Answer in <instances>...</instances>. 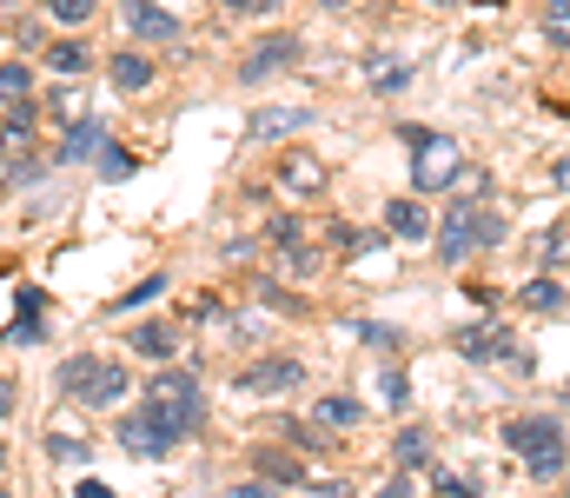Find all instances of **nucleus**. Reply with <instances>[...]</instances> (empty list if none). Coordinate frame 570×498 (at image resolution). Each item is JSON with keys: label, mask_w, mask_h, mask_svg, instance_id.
Instances as JSON below:
<instances>
[{"label": "nucleus", "mask_w": 570, "mask_h": 498, "mask_svg": "<svg viewBox=\"0 0 570 498\" xmlns=\"http://www.w3.org/2000/svg\"><path fill=\"white\" fill-rule=\"evenodd\" d=\"M159 293H166V280H159V273H146L140 286H134V293H127V300H120V306H114V313H134V306H153V300H159Z\"/></svg>", "instance_id": "29"}, {"label": "nucleus", "mask_w": 570, "mask_h": 498, "mask_svg": "<svg viewBox=\"0 0 570 498\" xmlns=\"http://www.w3.org/2000/svg\"><path fill=\"white\" fill-rule=\"evenodd\" d=\"M564 253H570V240H564V233H544V240H538V260H544V266H558Z\"/></svg>", "instance_id": "35"}, {"label": "nucleus", "mask_w": 570, "mask_h": 498, "mask_svg": "<svg viewBox=\"0 0 570 498\" xmlns=\"http://www.w3.org/2000/svg\"><path fill=\"white\" fill-rule=\"evenodd\" d=\"M253 472L273 479V486H305V479H312L305 459H298V452H279V446H259V452H253Z\"/></svg>", "instance_id": "14"}, {"label": "nucleus", "mask_w": 570, "mask_h": 498, "mask_svg": "<svg viewBox=\"0 0 570 498\" xmlns=\"http://www.w3.org/2000/svg\"><path fill=\"white\" fill-rule=\"evenodd\" d=\"M33 94V67L27 60H0V107H27Z\"/></svg>", "instance_id": "21"}, {"label": "nucleus", "mask_w": 570, "mask_h": 498, "mask_svg": "<svg viewBox=\"0 0 570 498\" xmlns=\"http://www.w3.org/2000/svg\"><path fill=\"white\" fill-rule=\"evenodd\" d=\"M385 233H399V240H425L431 213L419 206V199H385Z\"/></svg>", "instance_id": "17"}, {"label": "nucleus", "mask_w": 570, "mask_h": 498, "mask_svg": "<svg viewBox=\"0 0 570 498\" xmlns=\"http://www.w3.org/2000/svg\"><path fill=\"white\" fill-rule=\"evenodd\" d=\"M47 7H53V20H67V27H80V20H87V13H94L100 0H47Z\"/></svg>", "instance_id": "31"}, {"label": "nucleus", "mask_w": 570, "mask_h": 498, "mask_svg": "<svg viewBox=\"0 0 570 498\" xmlns=\"http://www.w3.org/2000/svg\"><path fill=\"white\" fill-rule=\"evenodd\" d=\"M451 345L471 359V365H498V359H511L518 352V339H511V326H498V320H478V326H458L451 332Z\"/></svg>", "instance_id": "6"}, {"label": "nucleus", "mask_w": 570, "mask_h": 498, "mask_svg": "<svg viewBox=\"0 0 570 498\" xmlns=\"http://www.w3.org/2000/svg\"><path fill=\"white\" fill-rule=\"evenodd\" d=\"M114 439H120L127 459H166V452H173V432H166V419H159L153 406H134V412L114 426Z\"/></svg>", "instance_id": "5"}, {"label": "nucleus", "mask_w": 570, "mask_h": 498, "mask_svg": "<svg viewBox=\"0 0 570 498\" xmlns=\"http://www.w3.org/2000/svg\"><path fill=\"white\" fill-rule=\"evenodd\" d=\"M73 406H94V412H114V406H127V365L100 359V365L87 372V385L73 392Z\"/></svg>", "instance_id": "7"}, {"label": "nucleus", "mask_w": 570, "mask_h": 498, "mask_svg": "<svg viewBox=\"0 0 570 498\" xmlns=\"http://www.w3.org/2000/svg\"><path fill=\"white\" fill-rule=\"evenodd\" d=\"M47 452H53V459H87V439H67V432H47Z\"/></svg>", "instance_id": "32"}, {"label": "nucleus", "mask_w": 570, "mask_h": 498, "mask_svg": "<svg viewBox=\"0 0 570 498\" xmlns=\"http://www.w3.org/2000/svg\"><path fill=\"white\" fill-rule=\"evenodd\" d=\"M372 498H412V479H405V472H399V479H392V486H379V492Z\"/></svg>", "instance_id": "40"}, {"label": "nucleus", "mask_w": 570, "mask_h": 498, "mask_svg": "<svg viewBox=\"0 0 570 498\" xmlns=\"http://www.w3.org/2000/svg\"><path fill=\"white\" fill-rule=\"evenodd\" d=\"M47 67L67 74V80H80L94 67V53H87V40H47Z\"/></svg>", "instance_id": "19"}, {"label": "nucleus", "mask_w": 570, "mask_h": 498, "mask_svg": "<svg viewBox=\"0 0 570 498\" xmlns=\"http://www.w3.org/2000/svg\"><path fill=\"white\" fill-rule=\"evenodd\" d=\"M0 472H7V452H0Z\"/></svg>", "instance_id": "45"}, {"label": "nucleus", "mask_w": 570, "mask_h": 498, "mask_svg": "<svg viewBox=\"0 0 570 498\" xmlns=\"http://www.w3.org/2000/svg\"><path fill=\"white\" fill-rule=\"evenodd\" d=\"M127 345H134L140 359H159V365H166V359H173V345H179V326H166V320H146V326L127 332Z\"/></svg>", "instance_id": "16"}, {"label": "nucleus", "mask_w": 570, "mask_h": 498, "mask_svg": "<svg viewBox=\"0 0 570 498\" xmlns=\"http://www.w3.org/2000/svg\"><path fill=\"white\" fill-rule=\"evenodd\" d=\"M305 127H312L305 107H259L246 120V140H285V134H305Z\"/></svg>", "instance_id": "12"}, {"label": "nucleus", "mask_w": 570, "mask_h": 498, "mask_svg": "<svg viewBox=\"0 0 570 498\" xmlns=\"http://www.w3.org/2000/svg\"><path fill=\"white\" fill-rule=\"evenodd\" d=\"M399 140L412 147V186H419V193H451V186H458V173H464V154H458V140H451V134L405 127Z\"/></svg>", "instance_id": "3"}, {"label": "nucleus", "mask_w": 570, "mask_h": 498, "mask_svg": "<svg viewBox=\"0 0 570 498\" xmlns=\"http://www.w3.org/2000/svg\"><path fill=\"white\" fill-rule=\"evenodd\" d=\"M365 80H372V94H399V87L412 80V67H405V60H385V53H372V60H365Z\"/></svg>", "instance_id": "22"}, {"label": "nucleus", "mask_w": 570, "mask_h": 498, "mask_svg": "<svg viewBox=\"0 0 570 498\" xmlns=\"http://www.w3.org/2000/svg\"><path fill=\"white\" fill-rule=\"evenodd\" d=\"M33 147V107H7L0 120V154H27Z\"/></svg>", "instance_id": "20"}, {"label": "nucleus", "mask_w": 570, "mask_h": 498, "mask_svg": "<svg viewBox=\"0 0 570 498\" xmlns=\"http://www.w3.org/2000/svg\"><path fill=\"white\" fill-rule=\"evenodd\" d=\"M518 306H531V313H558V306H564V286H558V273H551V280H531V286L518 293Z\"/></svg>", "instance_id": "24"}, {"label": "nucleus", "mask_w": 570, "mask_h": 498, "mask_svg": "<svg viewBox=\"0 0 570 498\" xmlns=\"http://www.w3.org/2000/svg\"><path fill=\"white\" fill-rule=\"evenodd\" d=\"M358 419H365V406H358L352 392H325V399H318V426H325V432H352Z\"/></svg>", "instance_id": "18"}, {"label": "nucleus", "mask_w": 570, "mask_h": 498, "mask_svg": "<svg viewBox=\"0 0 570 498\" xmlns=\"http://www.w3.org/2000/svg\"><path fill=\"white\" fill-rule=\"evenodd\" d=\"M325 179H332V166L318 160V154L285 147V160H279V186L285 193H325Z\"/></svg>", "instance_id": "11"}, {"label": "nucleus", "mask_w": 570, "mask_h": 498, "mask_svg": "<svg viewBox=\"0 0 570 498\" xmlns=\"http://www.w3.org/2000/svg\"><path fill=\"white\" fill-rule=\"evenodd\" d=\"M94 365H100V359H94V352H73V359H67V365H60V372H53V385H60V392H67V399H73V392H80V385H87V372H94Z\"/></svg>", "instance_id": "25"}, {"label": "nucleus", "mask_w": 570, "mask_h": 498, "mask_svg": "<svg viewBox=\"0 0 570 498\" xmlns=\"http://www.w3.org/2000/svg\"><path fill=\"white\" fill-rule=\"evenodd\" d=\"M504 446L524 459V472L531 479H564L570 466V446H564V426L551 419V412H524V419H511L504 426Z\"/></svg>", "instance_id": "2"}, {"label": "nucleus", "mask_w": 570, "mask_h": 498, "mask_svg": "<svg viewBox=\"0 0 570 498\" xmlns=\"http://www.w3.org/2000/svg\"><path fill=\"white\" fill-rule=\"evenodd\" d=\"M114 147V134H107V120H73L67 127V140H60V160L73 166V160H100Z\"/></svg>", "instance_id": "13"}, {"label": "nucleus", "mask_w": 570, "mask_h": 498, "mask_svg": "<svg viewBox=\"0 0 570 498\" xmlns=\"http://www.w3.org/2000/svg\"><path fill=\"white\" fill-rule=\"evenodd\" d=\"M292 60H298V33H273V40H259V47L239 60V80L259 87L266 74H279V67H292Z\"/></svg>", "instance_id": "10"}, {"label": "nucleus", "mask_w": 570, "mask_h": 498, "mask_svg": "<svg viewBox=\"0 0 570 498\" xmlns=\"http://www.w3.org/2000/svg\"><path fill=\"white\" fill-rule=\"evenodd\" d=\"M325 240H332V253H338V260H358V253H372V246H379V240H365V233H352V226H332Z\"/></svg>", "instance_id": "27"}, {"label": "nucleus", "mask_w": 570, "mask_h": 498, "mask_svg": "<svg viewBox=\"0 0 570 498\" xmlns=\"http://www.w3.org/2000/svg\"><path fill=\"white\" fill-rule=\"evenodd\" d=\"M431 233H438V260H444V266H464L471 253H484V246L504 240V213H498L484 193H458V199L444 206V226H431Z\"/></svg>", "instance_id": "1"}, {"label": "nucleus", "mask_w": 570, "mask_h": 498, "mask_svg": "<svg viewBox=\"0 0 570 498\" xmlns=\"http://www.w3.org/2000/svg\"><path fill=\"white\" fill-rule=\"evenodd\" d=\"M226 7H233V13H273L279 0H226Z\"/></svg>", "instance_id": "41"}, {"label": "nucleus", "mask_w": 570, "mask_h": 498, "mask_svg": "<svg viewBox=\"0 0 570 498\" xmlns=\"http://www.w3.org/2000/svg\"><path fill=\"white\" fill-rule=\"evenodd\" d=\"M544 40L570 53V0H544Z\"/></svg>", "instance_id": "26"}, {"label": "nucleus", "mask_w": 570, "mask_h": 498, "mask_svg": "<svg viewBox=\"0 0 570 498\" xmlns=\"http://www.w3.org/2000/svg\"><path fill=\"white\" fill-rule=\"evenodd\" d=\"M80 498H114V492H107L100 479H87V486H80Z\"/></svg>", "instance_id": "44"}, {"label": "nucleus", "mask_w": 570, "mask_h": 498, "mask_svg": "<svg viewBox=\"0 0 570 498\" xmlns=\"http://www.w3.org/2000/svg\"><path fill=\"white\" fill-rule=\"evenodd\" d=\"M551 186H558V193H570V160H558V166H551Z\"/></svg>", "instance_id": "43"}, {"label": "nucleus", "mask_w": 570, "mask_h": 498, "mask_svg": "<svg viewBox=\"0 0 570 498\" xmlns=\"http://www.w3.org/2000/svg\"><path fill=\"white\" fill-rule=\"evenodd\" d=\"M358 339H372V345H392V352H399V332H392V326H358Z\"/></svg>", "instance_id": "39"}, {"label": "nucleus", "mask_w": 570, "mask_h": 498, "mask_svg": "<svg viewBox=\"0 0 570 498\" xmlns=\"http://www.w3.org/2000/svg\"><path fill=\"white\" fill-rule=\"evenodd\" d=\"M298 379H305V365H298V359L266 352V359H253V365L239 372V392H292Z\"/></svg>", "instance_id": "8"}, {"label": "nucleus", "mask_w": 570, "mask_h": 498, "mask_svg": "<svg viewBox=\"0 0 570 498\" xmlns=\"http://www.w3.org/2000/svg\"><path fill=\"white\" fill-rule=\"evenodd\" d=\"M279 260L292 266V273H318V266H325V253H318V246H279Z\"/></svg>", "instance_id": "30"}, {"label": "nucleus", "mask_w": 570, "mask_h": 498, "mask_svg": "<svg viewBox=\"0 0 570 498\" xmlns=\"http://www.w3.org/2000/svg\"><path fill=\"white\" fill-rule=\"evenodd\" d=\"M379 392H385V406H392V412H399V406H405V399H412V379H405V372H399V365H385V372H379Z\"/></svg>", "instance_id": "28"}, {"label": "nucleus", "mask_w": 570, "mask_h": 498, "mask_svg": "<svg viewBox=\"0 0 570 498\" xmlns=\"http://www.w3.org/2000/svg\"><path fill=\"white\" fill-rule=\"evenodd\" d=\"M107 80H114L120 94H146V87H153V60L134 53V47H120V53L107 60Z\"/></svg>", "instance_id": "15"}, {"label": "nucleus", "mask_w": 570, "mask_h": 498, "mask_svg": "<svg viewBox=\"0 0 570 498\" xmlns=\"http://www.w3.org/2000/svg\"><path fill=\"white\" fill-rule=\"evenodd\" d=\"M53 114L73 127V114H80V87H53Z\"/></svg>", "instance_id": "34"}, {"label": "nucleus", "mask_w": 570, "mask_h": 498, "mask_svg": "<svg viewBox=\"0 0 570 498\" xmlns=\"http://www.w3.org/2000/svg\"><path fill=\"white\" fill-rule=\"evenodd\" d=\"M298 240H305L298 219H273V246H298Z\"/></svg>", "instance_id": "37"}, {"label": "nucleus", "mask_w": 570, "mask_h": 498, "mask_svg": "<svg viewBox=\"0 0 570 498\" xmlns=\"http://www.w3.org/2000/svg\"><path fill=\"white\" fill-rule=\"evenodd\" d=\"M120 27L127 33H140V40H179V13H166L159 0H120Z\"/></svg>", "instance_id": "9"}, {"label": "nucleus", "mask_w": 570, "mask_h": 498, "mask_svg": "<svg viewBox=\"0 0 570 498\" xmlns=\"http://www.w3.org/2000/svg\"><path fill=\"white\" fill-rule=\"evenodd\" d=\"M305 486H312V498H352L345 479H305Z\"/></svg>", "instance_id": "38"}, {"label": "nucleus", "mask_w": 570, "mask_h": 498, "mask_svg": "<svg viewBox=\"0 0 570 498\" xmlns=\"http://www.w3.org/2000/svg\"><path fill=\"white\" fill-rule=\"evenodd\" d=\"M146 406L166 419V432H173V439L199 432V419H206V412H199V379H193V372H179V365H159V372H153Z\"/></svg>", "instance_id": "4"}, {"label": "nucleus", "mask_w": 570, "mask_h": 498, "mask_svg": "<svg viewBox=\"0 0 570 498\" xmlns=\"http://www.w3.org/2000/svg\"><path fill=\"white\" fill-rule=\"evenodd\" d=\"M7 412H13V379L0 372V419H7Z\"/></svg>", "instance_id": "42"}, {"label": "nucleus", "mask_w": 570, "mask_h": 498, "mask_svg": "<svg viewBox=\"0 0 570 498\" xmlns=\"http://www.w3.org/2000/svg\"><path fill=\"white\" fill-rule=\"evenodd\" d=\"M100 173H107V179H127V173H134V154H120V147H107V154H100Z\"/></svg>", "instance_id": "33"}, {"label": "nucleus", "mask_w": 570, "mask_h": 498, "mask_svg": "<svg viewBox=\"0 0 570 498\" xmlns=\"http://www.w3.org/2000/svg\"><path fill=\"white\" fill-rule=\"evenodd\" d=\"M425 452H431L425 426H405V432H399V446H392V459H399V472H419V466H425Z\"/></svg>", "instance_id": "23"}, {"label": "nucleus", "mask_w": 570, "mask_h": 498, "mask_svg": "<svg viewBox=\"0 0 570 498\" xmlns=\"http://www.w3.org/2000/svg\"><path fill=\"white\" fill-rule=\"evenodd\" d=\"M325 7H338V0H325Z\"/></svg>", "instance_id": "46"}, {"label": "nucleus", "mask_w": 570, "mask_h": 498, "mask_svg": "<svg viewBox=\"0 0 570 498\" xmlns=\"http://www.w3.org/2000/svg\"><path fill=\"white\" fill-rule=\"evenodd\" d=\"M226 498H279V486L273 479H246V486H233Z\"/></svg>", "instance_id": "36"}]
</instances>
